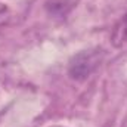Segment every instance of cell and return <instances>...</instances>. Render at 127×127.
Instances as JSON below:
<instances>
[{"instance_id": "cell-1", "label": "cell", "mask_w": 127, "mask_h": 127, "mask_svg": "<svg viewBox=\"0 0 127 127\" xmlns=\"http://www.w3.org/2000/svg\"><path fill=\"white\" fill-rule=\"evenodd\" d=\"M100 50H84L75 55L68 66V74L72 80H86L100 62Z\"/></svg>"}, {"instance_id": "cell-3", "label": "cell", "mask_w": 127, "mask_h": 127, "mask_svg": "<svg viewBox=\"0 0 127 127\" xmlns=\"http://www.w3.org/2000/svg\"><path fill=\"white\" fill-rule=\"evenodd\" d=\"M52 127H59V126H52Z\"/></svg>"}, {"instance_id": "cell-2", "label": "cell", "mask_w": 127, "mask_h": 127, "mask_svg": "<svg viewBox=\"0 0 127 127\" xmlns=\"http://www.w3.org/2000/svg\"><path fill=\"white\" fill-rule=\"evenodd\" d=\"M111 41L118 49H127V13L114 25Z\"/></svg>"}]
</instances>
